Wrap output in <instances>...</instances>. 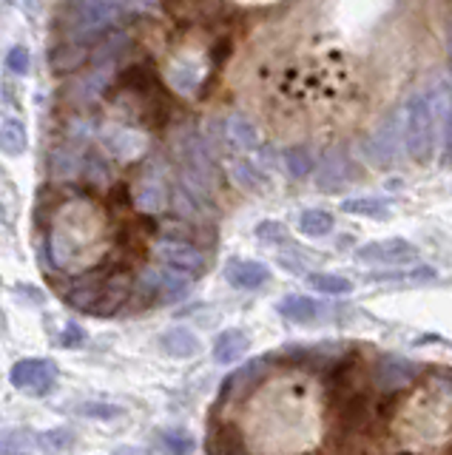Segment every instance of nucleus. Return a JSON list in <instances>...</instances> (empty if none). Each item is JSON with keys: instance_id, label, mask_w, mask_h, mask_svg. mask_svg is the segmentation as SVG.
<instances>
[{"instance_id": "1", "label": "nucleus", "mask_w": 452, "mask_h": 455, "mask_svg": "<svg viewBox=\"0 0 452 455\" xmlns=\"http://www.w3.org/2000/svg\"><path fill=\"white\" fill-rule=\"evenodd\" d=\"M404 142L416 163H430L435 154V114L427 94H416L407 103L404 117Z\"/></svg>"}, {"instance_id": "2", "label": "nucleus", "mask_w": 452, "mask_h": 455, "mask_svg": "<svg viewBox=\"0 0 452 455\" xmlns=\"http://www.w3.org/2000/svg\"><path fill=\"white\" fill-rule=\"evenodd\" d=\"M177 156H179V171H182V185H186V194L194 199H205L210 196V154L208 146L196 137V134H182L177 142Z\"/></svg>"}, {"instance_id": "3", "label": "nucleus", "mask_w": 452, "mask_h": 455, "mask_svg": "<svg viewBox=\"0 0 452 455\" xmlns=\"http://www.w3.org/2000/svg\"><path fill=\"white\" fill-rule=\"evenodd\" d=\"M125 299H129V279L111 276L100 282H80L77 288L68 293V305L94 313V316H108V313H115Z\"/></svg>"}, {"instance_id": "4", "label": "nucleus", "mask_w": 452, "mask_h": 455, "mask_svg": "<svg viewBox=\"0 0 452 455\" xmlns=\"http://www.w3.org/2000/svg\"><path fill=\"white\" fill-rule=\"evenodd\" d=\"M12 387L26 393V395H35V398H44L54 381H58V364L52 359H20L9 373Z\"/></svg>"}, {"instance_id": "5", "label": "nucleus", "mask_w": 452, "mask_h": 455, "mask_svg": "<svg viewBox=\"0 0 452 455\" xmlns=\"http://www.w3.org/2000/svg\"><path fill=\"white\" fill-rule=\"evenodd\" d=\"M146 296L151 299L154 305H174L179 299H186L191 291V276L186 274H177V270H168V267H148L143 279Z\"/></svg>"}, {"instance_id": "6", "label": "nucleus", "mask_w": 452, "mask_h": 455, "mask_svg": "<svg viewBox=\"0 0 452 455\" xmlns=\"http://www.w3.org/2000/svg\"><path fill=\"white\" fill-rule=\"evenodd\" d=\"M154 256L163 262V267L186 276H200L205 270V253L182 239H157L154 242Z\"/></svg>"}, {"instance_id": "7", "label": "nucleus", "mask_w": 452, "mask_h": 455, "mask_svg": "<svg viewBox=\"0 0 452 455\" xmlns=\"http://www.w3.org/2000/svg\"><path fill=\"white\" fill-rule=\"evenodd\" d=\"M418 256V248L413 242H407L401 236H393V239H378V242H367L356 251V259L364 265H407L413 262Z\"/></svg>"}, {"instance_id": "8", "label": "nucleus", "mask_w": 452, "mask_h": 455, "mask_svg": "<svg viewBox=\"0 0 452 455\" xmlns=\"http://www.w3.org/2000/svg\"><path fill=\"white\" fill-rule=\"evenodd\" d=\"M399 137H401V120L399 114H393L385 123L376 128V134L364 142V154L370 156L376 168H390L399 154Z\"/></svg>"}, {"instance_id": "9", "label": "nucleus", "mask_w": 452, "mask_h": 455, "mask_svg": "<svg viewBox=\"0 0 452 455\" xmlns=\"http://www.w3.org/2000/svg\"><path fill=\"white\" fill-rule=\"evenodd\" d=\"M271 279V267L253 259H231L225 265V282L236 291H259Z\"/></svg>"}, {"instance_id": "10", "label": "nucleus", "mask_w": 452, "mask_h": 455, "mask_svg": "<svg viewBox=\"0 0 452 455\" xmlns=\"http://www.w3.org/2000/svg\"><path fill=\"white\" fill-rule=\"evenodd\" d=\"M353 177H356L353 174V163L347 160L345 151L333 148L321 156V165H319V188L321 191H342Z\"/></svg>"}, {"instance_id": "11", "label": "nucleus", "mask_w": 452, "mask_h": 455, "mask_svg": "<svg viewBox=\"0 0 452 455\" xmlns=\"http://www.w3.org/2000/svg\"><path fill=\"white\" fill-rule=\"evenodd\" d=\"M134 203L139 211H146V213H160L168 205L165 177L157 174V171H148V174L139 177L134 185Z\"/></svg>"}, {"instance_id": "12", "label": "nucleus", "mask_w": 452, "mask_h": 455, "mask_svg": "<svg viewBox=\"0 0 452 455\" xmlns=\"http://www.w3.org/2000/svg\"><path fill=\"white\" fill-rule=\"evenodd\" d=\"M418 367L409 364L407 359H399V355H385L376 367V379L381 390H399L404 384H409L416 379Z\"/></svg>"}, {"instance_id": "13", "label": "nucleus", "mask_w": 452, "mask_h": 455, "mask_svg": "<svg viewBox=\"0 0 452 455\" xmlns=\"http://www.w3.org/2000/svg\"><path fill=\"white\" fill-rule=\"evenodd\" d=\"M250 350V339L245 331H239V327H231V331H222L217 339H214V362L217 364H236L242 355Z\"/></svg>"}, {"instance_id": "14", "label": "nucleus", "mask_w": 452, "mask_h": 455, "mask_svg": "<svg viewBox=\"0 0 452 455\" xmlns=\"http://www.w3.org/2000/svg\"><path fill=\"white\" fill-rule=\"evenodd\" d=\"M160 345L168 355H174V359H194V355L202 350L200 336L188 331V327H171V331H165Z\"/></svg>"}, {"instance_id": "15", "label": "nucleus", "mask_w": 452, "mask_h": 455, "mask_svg": "<svg viewBox=\"0 0 452 455\" xmlns=\"http://www.w3.org/2000/svg\"><path fill=\"white\" fill-rule=\"evenodd\" d=\"M276 310H279L285 319L296 322V324H313V322L321 316V305L316 302V299L302 296V293H288V296L279 302Z\"/></svg>"}, {"instance_id": "16", "label": "nucleus", "mask_w": 452, "mask_h": 455, "mask_svg": "<svg viewBox=\"0 0 452 455\" xmlns=\"http://www.w3.org/2000/svg\"><path fill=\"white\" fill-rule=\"evenodd\" d=\"M345 213H353V217H367V220H378L385 222L390 220V203L387 199H378V196H356V199H345L342 203Z\"/></svg>"}, {"instance_id": "17", "label": "nucleus", "mask_w": 452, "mask_h": 455, "mask_svg": "<svg viewBox=\"0 0 452 455\" xmlns=\"http://www.w3.org/2000/svg\"><path fill=\"white\" fill-rule=\"evenodd\" d=\"M231 180L248 194H265L267 188H271V180H267L257 165L245 163V160H239V163L231 165Z\"/></svg>"}, {"instance_id": "18", "label": "nucleus", "mask_w": 452, "mask_h": 455, "mask_svg": "<svg viewBox=\"0 0 452 455\" xmlns=\"http://www.w3.org/2000/svg\"><path fill=\"white\" fill-rule=\"evenodd\" d=\"M29 148V134L20 120H6L0 125V154L6 156H20Z\"/></svg>"}, {"instance_id": "19", "label": "nucleus", "mask_w": 452, "mask_h": 455, "mask_svg": "<svg viewBox=\"0 0 452 455\" xmlns=\"http://www.w3.org/2000/svg\"><path fill=\"white\" fill-rule=\"evenodd\" d=\"M35 450V433L23 427H6L0 430V455H29Z\"/></svg>"}, {"instance_id": "20", "label": "nucleus", "mask_w": 452, "mask_h": 455, "mask_svg": "<svg viewBox=\"0 0 452 455\" xmlns=\"http://www.w3.org/2000/svg\"><path fill=\"white\" fill-rule=\"evenodd\" d=\"M35 447L46 455H60V452L75 447V433L66 430V427H54V430L35 433Z\"/></svg>"}, {"instance_id": "21", "label": "nucleus", "mask_w": 452, "mask_h": 455, "mask_svg": "<svg viewBox=\"0 0 452 455\" xmlns=\"http://www.w3.org/2000/svg\"><path fill=\"white\" fill-rule=\"evenodd\" d=\"M157 444L165 455H191L196 441L188 430H182V427H171V430H160L157 433Z\"/></svg>"}, {"instance_id": "22", "label": "nucleus", "mask_w": 452, "mask_h": 455, "mask_svg": "<svg viewBox=\"0 0 452 455\" xmlns=\"http://www.w3.org/2000/svg\"><path fill=\"white\" fill-rule=\"evenodd\" d=\"M307 284L316 293H328V296H345V293L353 291V282L347 276L324 274V270H310V274H307Z\"/></svg>"}, {"instance_id": "23", "label": "nucleus", "mask_w": 452, "mask_h": 455, "mask_svg": "<svg viewBox=\"0 0 452 455\" xmlns=\"http://www.w3.org/2000/svg\"><path fill=\"white\" fill-rule=\"evenodd\" d=\"M299 231L310 239L328 236L333 231V213L321 208H307L299 217Z\"/></svg>"}, {"instance_id": "24", "label": "nucleus", "mask_w": 452, "mask_h": 455, "mask_svg": "<svg viewBox=\"0 0 452 455\" xmlns=\"http://www.w3.org/2000/svg\"><path fill=\"white\" fill-rule=\"evenodd\" d=\"M228 140L236 142L239 148H257L259 146V132L245 114H234L228 117Z\"/></svg>"}, {"instance_id": "25", "label": "nucleus", "mask_w": 452, "mask_h": 455, "mask_svg": "<svg viewBox=\"0 0 452 455\" xmlns=\"http://www.w3.org/2000/svg\"><path fill=\"white\" fill-rule=\"evenodd\" d=\"M108 146L117 156H123V160H131V156L143 151V137L134 132H117L115 137H108Z\"/></svg>"}, {"instance_id": "26", "label": "nucleus", "mask_w": 452, "mask_h": 455, "mask_svg": "<svg viewBox=\"0 0 452 455\" xmlns=\"http://www.w3.org/2000/svg\"><path fill=\"white\" fill-rule=\"evenodd\" d=\"M285 165H288V171H290V177H296V180H305L310 171H313V156H310V151L302 146H296V148H288V154H285Z\"/></svg>"}, {"instance_id": "27", "label": "nucleus", "mask_w": 452, "mask_h": 455, "mask_svg": "<svg viewBox=\"0 0 452 455\" xmlns=\"http://www.w3.org/2000/svg\"><path fill=\"white\" fill-rule=\"evenodd\" d=\"M370 282H399V279H409V282H432L438 279V274L432 267H418V270H387V274H373V276H367Z\"/></svg>"}, {"instance_id": "28", "label": "nucleus", "mask_w": 452, "mask_h": 455, "mask_svg": "<svg viewBox=\"0 0 452 455\" xmlns=\"http://www.w3.org/2000/svg\"><path fill=\"white\" fill-rule=\"evenodd\" d=\"M257 236L262 242H267V245H282V242H288V228L282 225V222H259L257 228Z\"/></svg>"}, {"instance_id": "29", "label": "nucleus", "mask_w": 452, "mask_h": 455, "mask_svg": "<svg viewBox=\"0 0 452 455\" xmlns=\"http://www.w3.org/2000/svg\"><path fill=\"white\" fill-rule=\"evenodd\" d=\"M6 68H12L15 75H29V68H32L29 49H26V46H12L9 54H6Z\"/></svg>"}, {"instance_id": "30", "label": "nucleus", "mask_w": 452, "mask_h": 455, "mask_svg": "<svg viewBox=\"0 0 452 455\" xmlns=\"http://www.w3.org/2000/svg\"><path fill=\"white\" fill-rule=\"evenodd\" d=\"M80 412L86 419H115V416H120V407H115V404H100V402H89V404H83L80 407Z\"/></svg>"}, {"instance_id": "31", "label": "nucleus", "mask_w": 452, "mask_h": 455, "mask_svg": "<svg viewBox=\"0 0 452 455\" xmlns=\"http://www.w3.org/2000/svg\"><path fill=\"white\" fill-rule=\"evenodd\" d=\"M83 339H86V333H83L77 324H68L63 331V336H60V345L63 347H77V345H83Z\"/></svg>"}, {"instance_id": "32", "label": "nucleus", "mask_w": 452, "mask_h": 455, "mask_svg": "<svg viewBox=\"0 0 452 455\" xmlns=\"http://www.w3.org/2000/svg\"><path fill=\"white\" fill-rule=\"evenodd\" d=\"M115 455H148L146 450H139V447H117Z\"/></svg>"}]
</instances>
